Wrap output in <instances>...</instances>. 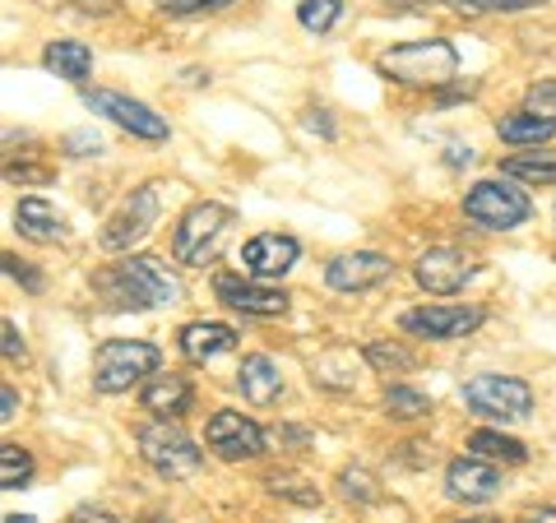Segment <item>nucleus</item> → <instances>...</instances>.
<instances>
[{
    "mask_svg": "<svg viewBox=\"0 0 556 523\" xmlns=\"http://www.w3.org/2000/svg\"><path fill=\"white\" fill-rule=\"evenodd\" d=\"M450 163H455V167L464 163L468 167V163H473V149H450Z\"/></svg>",
    "mask_w": 556,
    "mask_h": 523,
    "instance_id": "58836bf2",
    "label": "nucleus"
},
{
    "mask_svg": "<svg viewBox=\"0 0 556 523\" xmlns=\"http://www.w3.org/2000/svg\"><path fill=\"white\" fill-rule=\"evenodd\" d=\"M232 5V0H208V10H228Z\"/></svg>",
    "mask_w": 556,
    "mask_h": 523,
    "instance_id": "a19ab883",
    "label": "nucleus"
},
{
    "mask_svg": "<svg viewBox=\"0 0 556 523\" xmlns=\"http://www.w3.org/2000/svg\"><path fill=\"white\" fill-rule=\"evenodd\" d=\"M445 5H455L459 14H519V10L547 5V0H445Z\"/></svg>",
    "mask_w": 556,
    "mask_h": 523,
    "instance_id": "c85d7f7f",
    "label": "nucleus"
},
{
    "mask_svg": "<svg viewBox=\"0 0 556 523\" xmlns=\"http://www.w3.org/2000/svg\"><path fill=\"white\" fill-rule=\"evenodd\" d=\"M390 273H394V265L380 251H348L325 265V283L334 292H367L376 283H386Z\"/></svg>",
    "mask_w": 556,
    "mask_h": 523,
    "instance_id": "4468645a",
    "label": "nucleus"
},
{
    "mask_svg": "<svg viewBox=\"0 0 556 523\" xmlns=\"http://www.w3.org/2000/svg\"><path fill=\"white\" fill-rule=\"evenodd\" d=\"M70 523H116V514H108L102 505H79V510L70 514Z\"/></svg>",
    "mask_w": 556,
    "mask_h": 523,
    "instance_id": "72a5a7b5",
    "label": "nucleus"
},
{
    "mask_svg": "<svg viewBox=\"0 0 556 523\" xmlns=\"http://www.w3.org/2000/svg\"><path fill=\"white\" fill-rule=\"evenodd\" d=\"M525 523H556V505H538V510L525 514Z\"/></svg>",
    "mask_w": 556,
    "mask_h": 523,
    "instance_id": "e433bc0d",
    "label": "nucleus"
},
{
    "mask_svg": "<svg viewBox=\"0 0 556 523\" xmlns=\"http://www.w3.org/2000/svg\"><path fill=\"white\" fill-rule=\"evenodd\" d=\"M339 482H343V496L348 500H353V496L357 500H376V482H371V473H362V468H357V473H343Z\"/></svg>",
    "mask_w": 556,
    "mask_h": 523,
    "instance_id": "2f4dec72",
    "label": "nucleus"
},
{
    "mask_svg": "<svg viewBox=\"0 0 556 523\" xmlns=\"http://www.w3.org/2000/svg\"><path fill=\"white\" fill-rule=\"evenodd\" d=\"M232 222H237V214L228 204H214V200L190 204L177 222V232H172V255H177V265H208V259L223 251Z\"/></svg>",
    "mask_w": 556,
    "mask_h": 523,
    "instance_id": "20e7f679",
    "label": "nucleus"
},
{
    "mask_svg": "<svg viewBox=\"0 0 556 523\" xmlns=\"http://www.w3.org/2000/svg\"><path fill=\"white\" fill-rule=\"evenodd\" d=\"M394 10H422V5H431V0H390Z\"/></svg>",
    "mask_w": 556,
    "mask_h": 523,
    "instance_id": "ea45409f",
    "label": "nucleus"
},
{
    "mask_svg": "<svg viewBox=\"0 0 556 523\" xmlns=\"http://www.w3.org/2000/svg\"><path fill=\"white\" fill-rule=\"evenodd\" d=\"M468 449L478 459H501V463H525L529 449L515 441V435H501V431H473L468 435Z\"/></svg>",
    "mask_w": 556,
    "mask_h": 523,
    "instance_id": "b1692460",
    "label": "nucleus"
},
{
    "mask_svg": "<svg viewBox=\"0 0 556 523\" xmlns=\"http://www.w3.org/2000/svg\"><path fill=\"white\" fill-rule=\"evenodd\" d=\"M14 228H20L28 241H42V246H51V241L65 237V218L51 208L47 200H20V208H14Z\"/></svg>",
    "mask_w": 556,
    "mask_h": 523,
    "instance_id": "aec40b11",
    "label": "nucleus"
},
{
    "mask_svg": "<svg viewBox=\"0 0 556 523\" xmlns=\"http://www.w3.org/2000/svg\"><path fill=\"white\" fill-rule=\"evenodd\" d=\"M28 477H33L28 449H20V445H0V486H5V492H14V486H24Z\"/></svg>",
    "mask_w": 556,
    "mask_h": 523,
    "instance_id": "cd10ccee",
    "label": "nucleus"
},
{
    "mask_svg": "<svg viewBox=\"0 0 556 523\" xmlns=\"http://www.w3.org/2000/svg\"><path fill=\"white\" fill-rule=\"evenodd\" d=\"M529 214H533V200L510 177L478 181L464 195V218L478 222V228H486V232H510V228H519V222H529Z\"/></svg>",
    "mask_w": 556,
    "mask_h": 523,
    "instance_id": "423d86ee",
    "label": "nucleus"
},
{
    "mask_svg": "<svg viewBox=\"0 0 556 523\" xmlns=\"http://www.w3.org/2000/svg\"><path fill=\"white\" fill-rule=\"evenodd\" d=\"M445 492L455 500H492L501 492V473H496L492 459L468 455V459H455L445 468Z\"/></svg>",
    "mask_w": 556,
    "mask_h": 523,
    "instance_id": "dca6fc26",
    "label": "nucleus"
},
{
    "mask_svg": "<svg viewBox=\"0 0 556 523\" xmlns=\"http://www.w3.org/2000/svg\"><path fill=\"white\" fill-rule=\"evenodd\" d=\"M5 273H10V278H20V283H24L28 292H42V273H33V269L24 265V259H14V255H5Z\"/></svg>",
    "mask_w": 556,
    "mask_h": 523,
    "instance_id": "473e14b6",
    "label": "nucleus"
},
{
    "mask_svg": "<svg viewBox=\"0 0 556 523\" xmlns=\"http://www.w3.org/2000/svg\"><path fill=\"white\" fill-rule=\"evenodd\" d=\"M0 408H5V412H0V422H14V412H20V398H14L10 385H5V394H0Z\"/></svg>",
    "mask_w": 556,
    "mask_h": 523,
    "instance_id": "c9c22d12",
    "label": "nucleus"
},
{
    "mask_svg": "<svg viewBox=\"0 0 556 523\" xmlns=\"http://www.w3.org/2000/svg\"><path fill=\"white\" fill-rule=\"evenodd\" d=\"M84 102H89V112L116 120V126L130 130L135 139H167V120L153 112V107H144L139 98L112 93V89H89V93H84Z\"/></svg>",
    "mask_w": 556,
    "mask_h": 523,
    "instance_id": "9d476101",
    "label": "nucleus"
},
{
    "mask_svg": "<svg viewBox=\"0 0 556 523\" xmlns=\"http://www.w3.org/2000/svg\"><path fill=\"white\" fill-rule=\"evenodd\" d=\"M204 445L214 449L218 459L241 463V459H260L265 455V431H260L247 412H232V408H218L204 426Z\"/></svg>",
    "mask_w": 556,
    "mask_h": 523,
    "instance_id": "1a4fd4ad",
    "label": "nucleus"
},
{
    "mask_svg": "<svg viewBox=\"0 0 556 523\" xmlns=\"http://www.w3.org/2000/svg\"><path fill=\"white\" fill-rule=\"evenodd\" d=\"M5 523H33V519H28V514H10Z\"/></svg>",
    "mask_w": 556,
    "mask_h": 523,
    "instance_id": "79ce46f5",
    "label": "nucleus"
},
{
    "mask_svg": "<svg viewBox=\"0 0 556 523\" xmlns=\"http://www.w3.org/2000/svg\"><path fill=\"white\" fill-rule=\"evenodd\" d=\"M0 334H5V357H10V361L24 357V339H20V329H14V320H5V329H0Z\"/></svg>",
    "mask_w": 556,
    "mask_h": 523,
    "instance_id": "f704fd0d",
    "label": "nucleus"
},
{
    "mask_svg": "<svg viewBox=\"0 0 556 523\" xmlns=\"http://www.w3.org/2000/svg\"><path fill=\"white\" fill-rule=\"evenodd\" d=\"M496 135L506 139V144H543V139H552L556 135V120H547V116H538V112H510L506 120H496Z\"/></svg>",
    "mask_w": 556,
    "mask_h": 523,
    "instance_id": "4be33fe9",
    "label": "nucleus"
},
{
    "mask_svg": "<svg viewBox=\"0 0 556 523\" xmlns=\"http://www.w3.org/2000/svg\"><path fill=\"white\" fill-rule=\"evenodd\" d=\"M181 353L190 361H214L218 353H232L237 347V329L232 324H218V320H195L181 329Z\"/></svg>",
    "mask_w": 556,
    "mask_h": 523,
    "instance_id": "6ab92c4d",
    "label": "nucleus"
},
{
    "mask_svg": "<svg viewBox=\"0 0 556 523\" xmlns=\"http://www.w3.org/2000/svg\"><path fill=\"white\" fill-rule=\"evenodd\" d=\"M362 357H367L380 375H404V371H413V353H408V347L386 343V339H371L367 347H362Z\"/></svg>",
    "mask_w": 556,
    "mask_h": 523,
    "instance_id": "393cba45",
    "label": "nucleus"
},
{
    "mask_svg": "<svg viewBox=\"0 0 556 523\" xmlns=\"http://www.w3.org/2000/svg\"><path fill=\"white\" fill-rule=\"evenodd\" d=\"M214 296L223 306L241 310V316H260V320L283 316L288 310V292L283 288H265V283H255V278H237V273H218L214 278Z\"/></svg>",
    "mask_w": 556,
    "mask_h": 523,
    "instance_id": "ddd939ff",
    "label": "nucleus"
},
{
    "mask_svg": "<svg viewBox=\"0 0 556 523\" xmlns=\"http://www.w3.org/2000/svg\"><path fill=\"white\" fill-rule=\"evenodd\" d=\"M42 65H47L56 79L84 84V79H89V69H93V51L84 47V42H75V38H61V42H47Z\"/></svg>",
    "mask_w": 556,
    "mask_h": 523,
    "instance_id": "412c9836",
    "label": "nucleus"
},
{
    "mask_svg": "<svg viewBox=\"0 0 556 523\" xmlns=\"http://www.w3.org/2000/svg\"><path fill=\"white\" fill-rule=\"evenodd\" d=\"M464 404L492 422H525L533 412V390L515 375H473L464 385Z\"/></svg>",
    "mask_w": 556,
    "mask_h": 523,
    "instance_id": "0eeeda50",
    "label": "nucleus"
},
{
    "mask_svg": "<svg viewBox=\"0 0 556 523\" xmlns=\"http://www.w3.org/2000/svg\"><path fill=\"white\" fill-rule=\"evenodd\" d=\"M376 69L404 89H441L459 75V51L445 38H422V42H399L390 51H380Z\"/></svg>",
    "mask_w": 556,
    "mask_h": 523,
    "instance_id": "f03ea898",
    "label": "nucleus"
},
{
    "mask_svg": "<svg viewBox=\"0 0 556 523\" xmlns=\"http://www.w3.org/2000/svg\"><path fill=\"white\" fill-rule=\"evenodd\" d=\"M525 107H529V112H538V116H547V120H556V79L533 84L529 98H525Z\"/></svg>",
    "mask_w": 556,
    "mask_h": 523,
    "instance_id": "7c9ffc66",
    "label": "nucleus"
},
{
    "mask_svg": "<svg viewBox=\"0 0 556 523\" xmlns=\"http://www.w3.org/2000/svg\"><path fill=\"white\" fill-rule=\"evenodd\" d=\"M139 404H144V412L159 417V422H167V417H186L190 404H195V385L177 371H159L144 390H139Z\"/></svg>",
    "mask_w": 556,
    "mask_h": 523,
    "instance_id": "f3484780",
    "label": "nucleus"
},
{
    "mask_svg": "<svg viewBox=\"0 0 556 523\" xmlns=\"http://www.w3.org/2000/svg\"><path fill=\"white\" fill-rule=\"evenodd\" d=\"M413 278L422 283L431 296H450V292H464V283L473 278V255L459 251V246H431L417 255Z\"/></svg>",
    "mask_w": 556,
    "mask_h": 523,
    "instance_id": "f8f14e48",
    "label": "nucleus"
},
{
    "mask_svg": "<svg viewBox=\"0 0 556 523\" xmlns=\"http://www.w3.org/2000/svg\"><path fill=\"white\" fill-rule=\"evenodd\" d=\"M159 222V186H139L130 190V200L116 208V214L108 218V228H102V251H130L135 241H144L149 228Z\"/></svg>",
    "mask_w": 556,
    "mask_h": 523,
    "instance_id": "6e6552de",
    "label": "nucleus"
},
{
    "mask_svg": "<svg viewBox=\"0 0 556 523\" xmlns=\"http://www.w3.org/2000/svg\"><path fill=\"white\" fill-rule=\"evenodd\" d=\"M486 320L482 306H417L404 310V329L417 339H431V343H445V339H464Z\"/></svg>",
    "mask_w": 556,
    "mask_h": 523,
    "instance_id": "9b49d317",
    "label": "nucleus"
},
{
    "mask_svg": "<svg viewBox=\"0 0 556 523\" xmlns=\"http://www.w3.org/2000/svg\"><path fill=\"white\" fill-rule=\"evenodd\" d=\"M386 412L399 417V422H417V417L431 412V398L422 390H408V385H394L386 390Z\"/></svg>",
    "mask_w": 556,
    "mask_h": 523,
    "instance_id": "a878e982",
    "label": "nucleus"
},
{
    "mask_svg": "<svg viewBox=\"0 0 556 523\" xmlns=\"http://www.w3.org/2000/svg\"><path fill=\"white\" fill-rule=\"evenodd\" d=\"M269 492H274V496L298 500V505H320V492H316V486H306L302 477H288V473H274V477H269Z\"/></svg>",
    "mask_w": 556,
    "mask_h": 523,
    "instance_id": "c756f323",
    "label": "nucleus"
},
{
    "mask_svg": "<svg viewBox=\"0 0 556 523\" xmlns=\"http://www.w3.org/2000/svg\"><path fill=\"white\" fill-rule=\"evenodd\" d=\"M237 385H241V394H247V404H255V408H269L274 398L283 394V375H278L274 357H265V353H251V357H241Z\"/></svg>",
    "mask_w": 556,
    "mask_h": 523,
    "instance_id": "a211bd4d",
    "label": "nucleus"
},
{
    "mask_svg": "<svg viewBox=\"0 0 556 523\" xmlns=\"http://www.w3.org/2000/svg\"><path fill=\"white\" fill-rule=\"evenodd\" d=\"M306 130H320L325 139L334 135V126H329V120H325V112H311V116H306Z\"/></svg>",
    "mask_w": 556,
    "mask_h": 523,
    "instance_id": "4c0bfd02",
    "label": "nucleus"
},
{
    "mask_svg": "<svg viewBox=\"0 0 556 523\" xmlns=\"http://www.w3.org/2000/svg\"><path fill=\"white\" fill-rule=\"evenodd\" d=\"M339 14H343V0H302V5H298V24L306 33H329L339 24Z\"/></svg>",
    "mask_w": 556,
    "mask_h": 523,
    "instance_id": "bb28decb",
    "label": "nucleus"
},
{
    "mask_svg": "<svg viewBox=\"0 0 556 523\" xmlns=\"http://www.w3.org/2000/svg\"><path fill=\"white\" fill-rule=\"evenodd\" d=\"M459 523H501V519H459Z\"/></svg>",
    "mask_w": 556,
    "mask_h": 523,
    "instance_id": "37998d69",
    "label": "nucleus"
},
{
    "mask_svg": "<svg viewBox=\"0 0 556 523\" xmlns=\"http://www.w3.org/2000/svg\"><path fill=\"white\" fill-rule=\"evenodd\" d=\"M93 288L112 310H149V306L181 302V283L167 273L163 259H153V255H126L116 269L98 273Z\"/></svg>",
    "mask_w": 556,
    "mask_h": 523,
    "instance_id": "f257e3e1",
    "label": "nucleus"
},
{
    "mask_svg": "<svg viewBox=\"0 0 556 523\" xmlns=\"http://www.w3.org/2000/svg\"><path fill=\"white\" fill-rule=\"evenodd\" d=\"M139 455H144V463L167 482H186L204 468V449L172 422H149L139 431Z\"/></svg>",
    "mask_w": 556,
    "mask_h": 523,
    "instance_id": "39448f33",
    "label": "nucleus"
},
{
    "mask_svg": "<svg viewBox=\"0 0 556 523\" xmlns=\"http://www.w3.org/2000/svg\"><path fill=\"white\" fill-rule=\"evenodd\" d=\"M501 177L525 186H556V153H515L501 163Z\"/></svg>",
    "mask_w": 556,
    "mask_h": 523,
    "instance_id": "5701e85b",
    "label": "nucleus"
},
{
    "mask_svg": "<svg viewBox=\"0 0 556 523\" xmlns=\"http://www.w3.org/2000/svg\"><path fill=\"white\" fill-rule=\"evenodd\" d=\"M163 353L144 339H108L93 353V390L98 394H126L139 380L159 375Z\"/></svg>",
    "mask_w": 556,
    "mask_h": 523,
    "instance_id": "7ed1b4c3",
    "label": "nucleus"
},
{
    "mask_svg": "<svg viewBox=\"0 0 556 523\" xmlns=\"http://www.w3.org/2000/svg\"><path fill=\"white\" fill-rule=\"evenodd\" d=\"M298 237H288V232H260L247 241V251H241V269H247L251 278H278V273H288L292 265H298Z\"/></svg>",
    "mask_w": 556,
    "mask_h": 523,
    "instance_id": "2eb2a0df",
    "label": "nucleus"
}]
</instances>
